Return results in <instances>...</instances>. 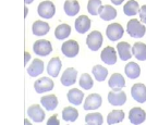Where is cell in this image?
<instances>
[{
    "instance_id": "1",
    "label": "cell",
    "mask_w": 146,
    "mask_h": 125,
    "mask_svg": "<svg viewBox=\"0 0 146 125\" xmlns=\"http://www.w3.org/2000/svg\"><path fill=\"white\" fill-rule=\"evenodd\" d=\"M127 30L129 35L133 38H142L146 33L145 25H143L136 19H132L129 21L127 24Z\"/></svg>"
},
{
    "instance_id": "2",
    "label": "cell",
    "mask_w": 146,
    "mask_h": 125,
    "mask_svg": "<svg viewBox=\"0 0 146 125\" xmlns=\"http://www.w3.org/2000/svg\"><path fill=\"white\" fill-rule=\"evenodd\" d=\"M33 50L37 56L46 57L52 51V46H51V42L47 39H40V40H36L34 42Z\"/></svg>"
},
{
    "instance_id": "3",
    "label": "cell",
    "mask_w": 146,
    "mask_h": 125,
    "mask_svg": "<svg viewBox=\"0 0 146 125\" xmlns=\"http://www.w3.org/2000/svg\"><path fill=\"white\" fill-rule=\"evenodd\" d=\"M103 35L98 30H93L86 38V45L92 51H97L103 45Z\"/></svg>"
},
{
    "instance_id": "4",
    "label": "cell",
    "mask_w": 146,
    "mask_h": 125,
    "mask_svg": "<svg viewBox=\"0 0 146 125\" xmlns=\"http://www.w3.org/2000/svg\"><path fill=\"white\" fill-rule=\"evenodd\" d=\"M38 15L44 19H51L56 13L55 5L51 1H43L38 5L37 8Z\"/></svg>"
},
{
    "instance_id": "5",
    "label": "cell",
    "mask_w": 146,
    "mask_h": 125,
    "mask_svg": "<svg viewBox=\"0 0 146 125\" xmlns=\"http://www.w3.org/2000/svg\"><path fill=\"white\" fill-rule=\"evenodd\" d=\"M123 27L121 24L119 23H111L107 26L106 30V35L108 37V39L111 42H117L123 36Z\"/></svg>"
},
{
    "instance_id": "6",
    "label": "cell",
    "mask_w": 146,
    "mask_h": 125,
    "mask_svg": "<svg viewBox=\"0 0 146 125\" xmlns=\"http://www.w3.org/2000/svg\"><path fill=\"white\" fill-rule=\"evenodd\" d=\"M61 51L67 58H74L80 51V46L76 40H67L62 44L61 46Z\"/></svg>"
},
{
    "instance_id": "7",
    "label": "cell",
    "mask_w": 146,
    "mask_h": 125,
    "mask_svg": "<svg viewBox=\"0 0 146 125\" xmlns=\"http://www.w3.org/2000/svg\"><path fill=\"white\" fill-rule=\"evenodd\" d=\"M131 95L135 101L144 103L146 101V86L142 83L134 84L131 88Z\"/></svg>"
},
{
    "instance_id": "8",
    "label": "cell",
    "mask_w": 146,
    "mask_h": 125,
    "mask_svg": "<svg viewBox=\"0 0 146 125\" xmlns=\"http://www.w3.org/2000/svg\"><path fill=\"white\" fill-rule=\"evenodd\" d=\"M34 89L38 94L47 93L54 89V82L49 77H42L34 83Z\"/></svg>"
},
{
    "instance_id": "9",
    "label": "cell",
    "mask_w": 146,
    "mask_h": 125,
    "mask_svg": "<svg viewBox=\"0 0 146 125\" xmlns=\"http://www.w3.org/2000/svg\"><path fill=\"white\" fill-rule=\"evenodd\" d=\"M129 120L134 125H140L146 120V113L142 108H132L129 112Z\"/></svg>"
},
{
    "instance_id": "10",
    "label": "cell",
    "mask_w": 146,
    "mask_h": 125,
    "mask_svg": "<svg viewBox=\"0 0 146 125\" xmlns=\"http://www.w3.org/2000/svg\"><path fill=\"white\" fill-rule=\"evenodd\" d=\"M103 98L98 94H91L86 97L85 102H84V110L91 111V110H96L102 106Z\"/></svg>"
},
{
    "instance_id": "11",
    "label": "cell",
    "mask_w": 146,
    "mask_h": 125,
    "mask_svg": "<svg viewBox=\"0 0 146 125\" xmlns=\"http://www.w3.org/2000/svg\"><path fill=\"white\" fill-rule=\"evenodd\" d=\"M108 85L112 91H121L122 88L125 87V79L120 73H113L108 81Z\"/></svg>"
},
{
    "instance_id": "12",
    "label": "cell",
    "mask_w": 146,
    "mask_h": 125,
    "mask_svg": "<svg viewBox=\"0 0 146 125\" xmlns=\"http://www.w3.org/2000/svg\"><path fill=\"white\" fill-rule=\"evenodd\" d=\"M27 115L34 122L40 123L45 119V111L40 108L39 104H33L27 109Z\"/></svg>"
},
{
    "instance_id": "13",
    "label": "cell",
    "mask_w": 146,
    "mask_h": 125,
    "mask_svg": "<svg viewBox=\"0 0 146 125\" xmlns=\"http://www.w3.org/2000/svg\"><path fill=\"white\" fill-rule=\"evenodd\" d=\"M76 76H78V71L74 67H68L61 75V84L63 86H71L76 82Z\"/></svg>"
},
{
    "instance_id": "14",
    "label": "cell",
    "mask_w": 146,
    "mask_h": 125,
    "mask_svg": "<svg viewBox=\"0 0 146 125\" xmlns=\"http://www.w3.org/2000/svg\"><path fill=\"white\" fill-rule=\"evenodd\" d=\"M100 59L104 63L108 64V65H113L117 62V54L116 50L112 47H106L105 49H103L102 54H100Z\"/></svg>"
},
{
    "instance_id": "15",
    "label": "cell",
    "mask_w": 146,
    "mask_h": 125,
    "mask_svg": "<svg viewBox=\"0 0 146 125\" xmlns=\"http://www.w3.org/2000/svg\"><path fill=\"white\" fill-rule=\"evenodd\" d=\"M108 101L112 106H123L127 101L124 91H110L108 93Z\"/></svg>"
},
{
    "instance_id": "16",
    "label": "cell",
    "mask_w": 146,
    "mask_h": 125,
    "mask_svg": "<svg viewBox=\"0 0 146 125\" xmlns=\"http://www.w3.org/2000/svg\"><path fill=\"white\" fill-rule=\"evenodd\" d=\"M117 50H118V54L119 57L122 61H128L129 59L132 58V47L130 46L129 42H121L117 45Z\"/></svg>"
},
{
    "instance_id": "17",
    "label": "cell",
    "mask_w": 146,
    "mask_h": 125,
    "mask_svg": "<svg viewBox=\"0 0 146 125\" xmlns=\"http://www.w3.org/2000/svg\"><path fill=\"white\" fill-rule=\"evenodd\" d=\"M74 26L76 32H79L80 34H85L91 28V20L86 15H81L75 20Z\"/></svg>"
},
{
    "instance_id": "18",
    "label": "cell",
    "mask_w": 146,
    "mask_h": 125,
    "mask_svg": "<svg viewBox=\"0 0 146 125\" xmlns=\"http://www.w3.org/2000/svg\"><path fill=\"white\" fill-rule=\"evenodd\" d=\"M62 67V62L59 59V57H55L49 61L48 66H47V73L48 75L52 76V77H57L60 73V70Z\"/></svg>"
},
{
    "instance_id": "19",
    "label": "cell",
    "mask_w": 146,
    "mask_h": 125,
    "mask_svg": "<svg viewBox=\"0 0 146 125\" xmlns=\"http://www.w3.org/2000/svg\"><path fill=\"white\" fill-rule=\"evenodd\" d=\"M44 72V62L40 59H34L32 64L27 67V73L32 77H36Z\"/></svg>"
},
{
    "instance_id": "20",
    "label": "cell",
    "mask_w": 146,
    "mask_h": 125,
    "mask_svg": "<svg viewBox=\"0 0 146 125\" xmlns=\"http://www.w3.org/2000/svg\"><path fill=\"white\" fill-rule=\"evenodd\" d=\"M83 98H84V93H82L78 88H72L68 93V100L74 106H80L83 101Z\"/></svg>"
},
{
    "instance_id": "21",
    "label": "cell",
    "mask_w": 146,
    "mask_h": 125,
    "mask_svg": "<svg viewBox=\"0 0 146 125\" xmlns=\"http://www.w3.org/2000/svg\"><path fill=\"white\" fill-rule=\"evenodd\" d=\"M99 17L104 21H110L117 17V10L112 6H103L99 9Z\"/></svg>"
},
{
    "instance_id": "22",
    "label": "cell",
    "mask_w": 146,
    "mask_h": 125,
    "mask_svg": "<svg viewBox=\"0 0 146 125\" xmlns=\"http://www.w3.org/2000/svg\"><path fill=\"white\" fill-rule=\"evenodd\" d=\"M50 30V26L48 23L44 22V21H35L32 26L33 34L36 36H44L46 35Z\"/></svg>"
},
{
    "instance_id": "23",
    "label": "cell",
    "mask_w": 146,
    "mask_h": 125,
    "mask_svg": "<svg viewBox=\"0 0 146 125\" xmlns=\"http://www.w3.org/2000/svg\"><path fill=\"white\" fill-rule=\"evenodd\" d=\"M124 72L129 78L135 79L141 75V67L135 62H129L128 64L124 66Z\"/></svg>"
},
{
    "instance_id": "24",
    "label": "cell",
    "mask_w": 146,
    "mask_h": 125,
    "mask_svg": "<svg viewBox=\"0 0 146 125\" xmlns=\"http://www.w3.org/2000/svg\"><path fill=\"white\" fill-rule=\"evenodd\" d=\"M132 54L134 57L140 61H145L146 60V45L144 42H135L132 47Z\"/></svg>"
},
{
    "instance_id": "25",
    "label": "cell",
    "mask_w": 146,
    "mask_h": 125,
    "mask_svg": "<svg viewBox=\"0 0 146 125\" xmlns=\"http://www.w3.org/2000/svg\"><path fill=\"white\" fill-rule=\"evenodd\" d=\"M40 103L43 104V107L48 110V111H52L56 108L58 107V99L55 95H47L44 96L40 99Z\"/></svg>"
},
{
    "instance_id": "26",
    "label": "cell",
    "mask_w": 146,
    "mask_h": 125,
    "mask_svg": "<svg viewBox=\"0 0 146 125\" xmlns=\"http://www.w3.org/2000/svg\"><path fill=\"white\" fill-rule=\"evenodd\" d=\"M64 12L69 17H74L80 11V3L78 0H67L64 2Z\"/></svg>"
},
{
    "instance_id": "27",
    "label": "cell",
    "mask_w": 146,
    "mask_h": 125,
    "mask_svg": "<svg viewBox=\"0 0 146 125\" xmlns=\"http://www.w3.org/2000/svg\"><path fill=\"white\" fill-rule=\"evenodd\" d=\"M71 34V26L69 24H60L59 26H57L55 30V36L58 40H62L69 37Z\"/></svg>"
},
{
    "instance_id": "28",
    "label": "cell",
    "mask_w": 146,
    "mask_h": 125,
    "mask_svg": "<svg viewBox=\"0 0 146 125\" xmlns=\"http://www.w3.org/2000/svg\"><path fill=\"white\" fill-rule=\"evenodd\" d=\"M123 12L128 17H133L135 14H137V12H140V6H139L137 1L129 0L128 2L123 6Z\"/></svg>"
},
{
    "instance_id": "29",
    "label": "cell",
    "mask_w": 146,
    "mask_h": 125,
    "mask_svg": "<svg viewBox=\"0 0 146 125\" xmlns=\"http://www.w3.org/2000/svg\"><path fill=\"white\" fill-rule=\"evenodd\" d=\"M79 118V111L73 107H66L62 110V119L67 122H75Z\"/></svg>"
},
{
    "instance_id": "30",
    "label": "cell",
    "mask_w": 146,
    "mask_h": 125,
    "mask_svg": "<svg viewBox=\"0 0 146 125\" xmlns=\"http://www.w3.org/2000/svg\"><path fill=\"white\" fill-rule=\"evenodd\" d=\"M124 119V112L122 110H112L107 116V123L109 125H113L120 123Z\"/></svg>"
},
{
    "instance_id": "31",
    "label": "cell",
    "mask_w": 146,
    "mask_h": 125,
    "mask_svg": "<svg viewBox=\"0 0 146 125\" xmlns=\"http://www.w3.org/2000/svg\"><path fill=\"white\" fill-rule=\"evenodd\" d=\"M92 72H93V75H94V77L97 82H104L107 77V75H108V70L105 66H102L99 64L93 66Z\"/></svg>"
},
{
    "instance_id": "32",
    "label": "cell",
    "mask_w": 146,
    "mask_h": 125,
    "mask_svg": "<svg viewBox=\"0 0 146 125\" xmlns=\"http://www.w3.org/2000/svg\"><path fill=\"white\" fill-rule=\"evenodd\" d=\"M104 122L103 115L99 112H93V113L86 114L85 123L86 125H102Z\"/></svg>"
},
{
    "instance_id": "33",
    "label": "cell",
    "mask_w": 146,
    "mask_h": 125,
    "mask_svg": "<svg viewBox=\"0 0 146 125\" xmlns=\"http://www.w3.org/2000/svg\"><path fill=\"white\" fill-rule=\"evenodd\" d=\"M93 85H94V82H93V78L91 75L87 73H83L81 78H80V86L85 90H90L93 87Z\"/></svg>"
},
{
    "instance_id": "34",
    "label": "cell",
    "mask_w": 146,
    "mask_h": 125,
    "mask_svg": "<svg viewBox=\"0 0 146 125\" xmlns=\"http://www.w3.org/2000/svg\"><path fill=\"white\" fill-rule=\"evenodd\" d=\"M102 0H88L87 3V11L92 15L99 14V9L102 8Z\"/></svg>"
},
{
    "instance_id": "35",
    "label": "cell",
    "mask_w": 146,
    "mask_h": 125,
    "mask_svg": "<svg viewBox=\"0 0 146 125\" xmlns=\"http://www.w3.org/2000/svg\"><path fill=\"white\" fill-rule=\"evenodd\" d=\"M47 125H60V122L58 120V114L51 115L48 121H47Z\"/></svg>"
},
{
    "instance_id": "36",
    "label": "cell",
    "mask_w": 146,
    "mask_h": 125,
    "mask_svg": "<svg viewBox=\"0 0 146 125\" xmlns=\"http://www.w3.org/2000/svg\"><path fill=\"white\" fill-rule=\"evenodd\" d=\"M140 18H141V21L143 22V23L146 24V5H144V6L142 7L140 9Z\"/></svg>"
},
{
    "instance_id": "37",
    "label": "cell",
    "mask_w": 146,
    "mask_h": 125,
    "mask_svg": "<svg viewBox=\"0 0 146 125\" xmlns=\"http://www.w3.org/2000/svg\"><path fill=\"white\" fill-rule=\"evenodd\" d=\"M24 57H25V61H24V63H25V64H27V62H29V61H30V59H31V54H29L27 51H26V52H25V54H24Z\"/></svg>"
},
{
    "instance_id": "38",
    "label": "cell",
    "mask_w": 146,
    "mask_h": 125,
    "mask_svg": "<svg viewBox=\"0 0 146 125\" xmlns=\"http://www.w3.org/2000/svg\"><path fill=\"white\" fill-rule=\"evenodd\" d=\"M123 1H124V0H111V2H112L115 6H119V5H121Z\"/></svg>"
},
{
    "instance_id": "39",
    "label": "cell",
    "mask_w": 146,
    "mask_h": 125,
    "mask_svg": "<svg viewBox=\"0 0 146 125\" xmlns=\"http://www.w3.org/2000/svg\"><path fill=\"white\" fill-rule=\"evenodd\" d=\"M24 1H25V3H26V5H30V3H32L34 0H24Z\"/></svg>"
},
{
    "instance_id": "40",
    "label": "cell",
    "mask_w": 146,
    "mask_h": 125,
    "mask_svg": "<svg viewBox=\"0 0 146 125\" xmlns=\"http://www.w3.org/2000/svg\"><path fill=\"white\" fill-rule=\"evenodd\" d=\"M24 10H25V14H24V15H25V18H26V15H27V13H29V9H27V8L25 7Z\"/></svg>"
},
{
    "instance_id": "41",
    "label": "cell",
    "mask_w": 146,
    "mask_h": 125,
    "mask_svg": "<svg viewBox=\"0 0 146 125\" xmlns=\"http://www.w3.org/2000/svg\"><path fill=\"white\" fill-rule=\"evenodd\" d=\"M25 125H32V124L29 123V121H27V120H25Z\"/></svg>"
}]
</instances>
